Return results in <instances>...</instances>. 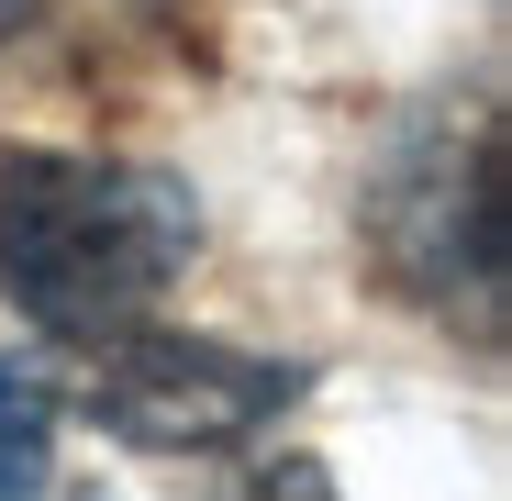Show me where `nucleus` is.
Segmentation results:
<instances>
[{
    "label": "nucleus",
    "instance_id": "f257e3e1",
    "mask_svg": "<svg viewBox=\"0 0 512 501\" xmlns=\"http://www.w3.org/2000/svg\"><path fill=\"white\" fill-rule=\"evenodd\" d=\"M201 201L123 156H12L0 167V290L67 346H112L190 268Z\"/></svg>",
    "mask_w": 512,
    "mask_h": 501
},
{
    "label": "nucleus",
    "instance_id": "20e7f679",
    "mask_svg": "<svg viewBox=\"0 0 512 501\" xmlns=\"http://www.w3.org/2000/svg\"><path fill=\"white\" fill-rule=\"evenodd\" d=\"M234 501H334V479H323L312 457H279V468H256Z\"/></svg>",
    "mask_w": 512,
    "mask_h": 501
},
{
    "label": "nucleus",
    "instance_id": "7ed1b4c3",
    "mask_svg": "<svg viewBox=\"0 0 512 501\" xmlns=\"http://www.w3.org/2000/svg\"><path fill=\"white\" fill-rule=\"evenodd\" d=\"M56 479V390L34 357H0V501H45Z\"/></svg>",
    "mask_w": 512,
    "mask_h": 501
},
{
    "label": "nucleus",
    "instance_id": "f03ea898",
    "mask_svg": "<svg viewBox=\"0 0 512 501\" xmlns=\"http://www.w3.org/2000/svg\"><path fill=\"white\" fill-rule=\"evenodd\" d=\"M290 401H301L290 357H245V346H212V334L134 323L112 346H90V424L123 435V446H156V457L245 446L256 424H279Z\"/></svg>",
    "mask_w": 512,
    "mask_h": 501
}]
</instances>
